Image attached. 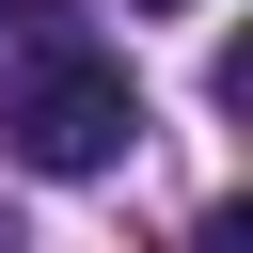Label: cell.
Listing matches in <instances>:
<instances>
[{
  "mask_svg": "<svg viewBox=\"0 0 253 253\" xmlns=\"http://www.w3.org/2000/svg\"><path fill=\"white\" fill-rule=\"evenodd\" d=\"M126 142H142V95H126L111 47H63V32H47V47L0 79V158H16V174H111Z\"/></svg>",
  "mask_w": 253,
  "mask_h": 253,
  "instance_id": "1",
  "label": "cell"
},
{
  "mask_svg": "<svg viewBox=\"0 0 253 253\" xmlns=\"http://www.w3.org/2000/svg\"><path fill=\"white\" fill-rule=\"evenodd\" d=\"M0 16H32V0H0Z\"/></svg>",
  "mask_w": 253,
  "mask_h": 253,
  "instance_id": "2",
  "label": "cell"
}]
</instances>
